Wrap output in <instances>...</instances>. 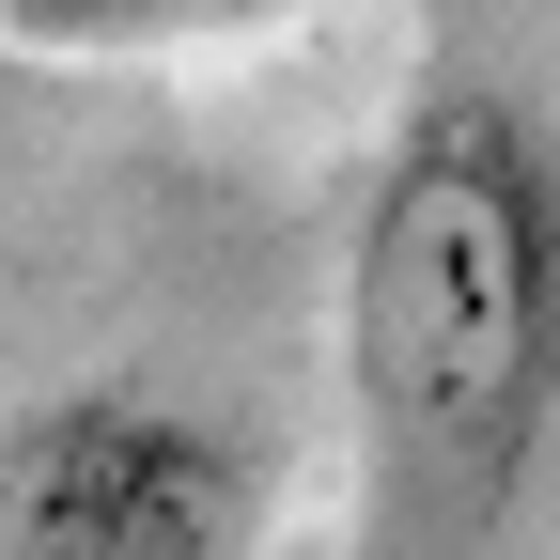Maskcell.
<instances>
[{
  "label": "cell",
  "instance_id": "obj_1",
  "mask_svg": "<svg viewBox=\"0 0 560 560\" xmlns=\"http://www.w3.org/2000/svg\"><path fill=\"white\" fill-rule=\"evenodd\" d=\"M342 436L374 560H482L560 452V125L452 62L342 219Z\"/></svg>",
  "mask_w": 560,
  "mask_h": 560
},
{
  "label": "cell",
  "instance_id": "obj_2",
  "mask_svg": "<svg viewBox=\"0 0 560 560\" xmlns=\"http://www.w3.org/2000/svg\"><path fill=\"white\" fill-rule=\"evenodd\" d=\"M265 436L156 374H47L0 405V560H265Z\"/></svg>",
  "mask_w": 560,
  "mask_h": 560
},
{
  "label": "cell",
  "instance_id": "obj_3",
  "mask_svg": "<svg viewBox=\"0 0 560 560\" xmlns=\"http://www.w3.org/2000/svg\"><path fill=\"white\" fill-rule=\"evenodd\" d=\"M312 16L327 0H0V47H32V62H202V47H265Z\"/></svg>",
  "mask_w": 560,
  "mask_h": 560
}]
</instances>
